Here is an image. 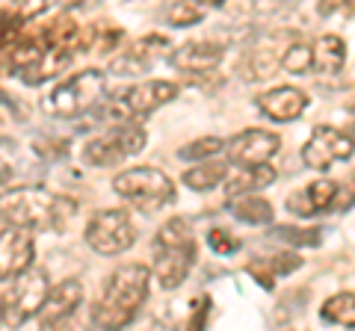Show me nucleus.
I'll return each instance as SVG.
<instances>
[{"label": "nucleus", "mask_w": 355, "mask_h": 331, "mask_svg": "<svg viewBox=\"0 0 355 331\" xmlns=\"http://www.w3.org/2000/svg\"><path fill=\"white\" fill-rule=\"evenodd\" d=\"M151 269L146 263H125L107 278L101 296L92 307V323L104 331H121L139 314L142 302L148 299Z\"/></svg>", "instance_id": "f257e3e1"}, {"label": "nucleus", "mask_w": 355, "mask_h": 331, "mask_svg": "<svg viewBox=\"0 0 355 331\" xmlns=\"http://www.w3.org/2000/svg\"><path fill=\"white\" fill-rule=\"evenodd\" d=\"M77 204L65 195H53L42 186H24L3 198V228L57 231L74 216Z\"/></svg>", "instance_id": "f03ea898"}, {"label": "nucleus", "mask_w": 355, "mask_h": 331, "mask_svg": "<svg viewBox=\"0 0 355 331\" xmlns=\"http://www.w3.org/2000/svg\"><path fill=\"white\" fill-rule=\"evenodd\" d=\"M154 278L163 290H172V287L181 284L193 269L196 260V234L193 225L187 219L175 216L169 219L154 237Z\"/></svg>", "instance_id": "7ed1b4c3"}, {"label": "nucleus", "mask_w": 355, "mask_h": 331, "mask_svg": "<svg viewBox=\"0 0 355 331\" xmlns=\"http://www.w3.org/2000/svg\"><path fill=\"white\" fill-rule=\"evenodd\" d=\"M53 287L48 284V272L44 269H27L12 278H3L0 287V307H3V325L6 328H18L27 319L39 316L44 302H48Z\"/></svg>", "instance_id": "20e7f679"}, {"label": "nucleus", "mask_w": 355, "mask_h": 331, "mask_svg": "<svg viewBox=\"0 0 355 331\" xmlns=\"http://www.w3.org/2000/svg\"><path fill=\"white\" fill-rule=\"evenodd\" d=\"M107 92V77L98 69L77 71L71 77H65L62 83H57V89L51 92V109L60 118H77L83 113H95Z\"/></svg>", "instance_id": "39448f33"}, {"label": "nucleus", "mask_w": 355, "mask_h": 331, "mask_svg": "<svg viewBox=\"0 0 355 331\" xmlns=\"http://www.w3.org/2000/svg\"><path fill=\"white\" fill-rule=\"evenodd\" d=\"M113 190L142 213H154L175 198V184L154 166H137L116 175Z\"/></svg>", "instance_id": "423d86ee"}, {"label": "nucleus", "mask_w": 355, "mask_h": 331, "mask_svg": "<svg viewBox=\"0 0 355 331\" xmlns=\"http://www.w3.org/2000/svg\"><path fill=\"white\" fill-rule=\"evenodd\" d=\"M146 145V130L139 125H125V127H113L107 134L89 139L80 157L86 166H95V169H104V166H119L125 163L133 154H139Z\"/></svg>", "instance_id": "0eeeda50"}, {"label": "nucleus", "mask_w": 355, "mask_h": 331, "mask_svg": "<svg viewBox=\"0 0 355 331\" xmlns=\"http://www.w3.org/2000/svg\"><path fill=\"white\" fill-rule=\"evenodd\" d=\"M137 240V228L128 211H101L86 225V246L98 255H121Z\"/></svg>", "instance_id": "6e6552de"}, {"label": "nucleus", "mask_w": 355, "mask_h": 331, "mask_svg": "<svg viewBox=\"0 0 355 331\" xmlns=\"http://www.w3.org/2000/svg\"><path fill=\"white\" fill-rule=\"evenodd\" d=\"M352 151H355V142L349 134H343V130L331 127V125H320V127L311 130L308 142L302 145V163L308 169L323 172L331 163L349 160Z\"/></svg>", "instance_id": "1a4fd4ad"}, {"label": "nucleus", "mask_w": 355, "mask_h": 331, "mask_svg": "<svg viewBox=\"0 0 355 331\" xmlns=\"http://www.w3.org/2000/svg\"><path fill=\"white\" fill-rule=\"evenodd\" d=\"M279 145H282V139L275 136L272 130L249 127L228 142L225 154H228V163H234V166H243V169H261V166H270Z\"/></svg>", "instance_id": "9d476101"}, {"label": "nucleus", "mask_w": 355, "mask_h": 331, "mask_svg": "<svg viewBox=\"0 0 355 331\" xmlns=\"http://www.w3.org/2000/svg\"><path fill=\"white\" fill-rule=\"evenodd\" d=\"M33 258H36L33 231L3 228V237H0V272H3V278L33 269Z\"/></svg>", "instance_id": "9b49d317"}, {"label": "nucleus", "mask_w": 355, "mask_h": 331, "mask_svg": "<svg viewBox=\"0 0 355 331\" xmlns=\"http://www.w3.org/2000/svg\"><path fill=\"white\" fill-rule=\"evenodd\" d=\"M340 186L329 178H320L314 184L296 190L291 198H287V211L293 216H317V213H326V211H338V202H340Z\"/></svg>", "instance_id": "f8f14e48"}, {"label": "nucleus", "mask_w": 355, "mask_h": 331, "mask_svg": "<svg viewBox=\"0 0 355 331\" xmlns=\"http://www.w3.org/2000/svg\"><path fill=\"white\" fill-rule=\"evenodd\" d=\"M258 107H261V113L272 121H293L305 113L308 95L302 89H296V86H279V89H272V92L258 95Z\"/></svg>", "instance_id": "ddd939ff"}, {"label": "nucleus", "mask_w": 355, "mask_h": 331, "mask_svg": "<svg viewBox=\"0 0 355 331\" xmlns=\"http://www.w3.org/2000/svg\"><path fill=\"white\" fill-rule=\"evenodd\" d=\"M222 53H225V48L219 45V42H187V45H181L175 53H172V62L175 69H181L187 74H202V71H210L216 69Z\"/></svg>", "instance_id": "4468645a"}, {"label": "nucleus", "mask_w": 355, "mask_h": 331, "mask_svg": "<svg viewBox=\"0 0 355 331\" xmlns=\"http://www.w3.org/2000/svg\"><path fill=\"white\" fill-rule=\"evenodd\" d=\"M80 305H83V287H80V281L69 278L51 290L48 302H44L42 314H39V323H53V319L71 316L80 311Z\"/></svg>", "instance_id": "2eb2a0df"}, {"label": "nucleus", "mask_w": 355, "mask_h": 331, "mask_svg": "<svg viewBox=\"0 0 355 331\" xmlns=\"http://www.w3.org/2000/svg\"><path fill=\"white\" fill-rule=\"evenodd\" d=\"M343 62H347V42L340 36H323L317 39L314 45V69L323 71V74H338L343 69Z\"/></svg>", "instance_id": "dca6fc26"}, {"label": "nucleus", "mask_w": 355, "mask_h": 331, "mask_svg": "<svg viewBox=\"0 0 355 331\" xmlns=\"http://www.w3.org/2000/svg\"><path fill=\"white\" fill-rule=\"evenodd\" d=\"M163 45H166L163 36H146V39L133 42L125 57L113 62V69H116V71H128V69H130V71H142L148 62L157 60V51H154V48H163Z\"/></svg>", "instance_id": "f3484780"}, {"label": "nucleus", "mask_w": 355, "mask_h": 331, "mask_svg": "<svg viewBox=\"0 0 355 331\" xmlns=\"http://www.w3.org/2000/svg\"><path fill=\"white\" fill-rule=\"evenodd\" d=\"M228 211L234 213L240 222H249V225H263V222H270V219L275 216L272 211V204L266 202L263 195H240V198H231L228 202Z\"/></svg>", "instance_id": "a211bd4d"}, {"label": "nucleus", "mask_w": 355, "mask_h": 331, "mask_svg": "<svg viewBox=\"0 0 355 331\" xmlns=\"http://www.w3.org/2000/svg\"><path fill=\"white\" fill-rule=\"evenodd\" d=\"M275 181V169H270V166H261V169H240L234 178L225 181V193L231 198H240V195H252L263 190L266 184Z\"/></svg>", "instance_id": "6ab92c4d"}, {"label": "nucleus", "mask_w": 355, "mask_h": 331, "mask_svg": "<svg viewBox=\"0 0 355 331\" xmlns=\"http://www.w3.org/2000/svg\"><path fill=\"white\" fill-rule=\"evenodd\" d=\"M228 181V163H198L196 169L184 172V184L196 193H207Z\"/></svg>", "instance_id": "aec40b11"}, {"label": "nucleus", "mask_w": 355, "mask_h": 331, "mask_svg": "<svg viewBox=\"0 0 355 331\" xmlns=\"http://www.w3.org/2000/svg\"><path fill=\"white\" fill-rule=\"evenodd\" d=\"M320 314L335 325L355 328V293H335L331 299L323 302V311Z\"/></svg>", "instance_id": "412c9836"}, {"label": "nucleus", "mask_w": 355, "mask_h": 331, "mask_svg": "<svg viewBox=\"0 0 355 331\" xmlns=\"http://www.w3.org/2000/svg\"><path fill=\"white\" fill-rule=\"evenodd\" d=\"M282 65H284V71H291V74H305L308 69H314V48L296 42V45H291L284 51Z\"/></svg>", "instance_id": "4be33fe9"}, {"label": "nucleus", "mask_w": 355, "mask_h": 331, "mask_svg": "<svg viewBox=\"0 0 355 331\" xmlns=\"http://www.w3.org/2000/svg\"><path fill=\"white\" fill-rule=\"evenodd\" d=\"M222 148H225V142H222V139L205 136V139H196V142H190V145H184L181 151H178V157H184V160H205V157H214V154H219Z\"/></svg>", "instance_id": "5701e85b"}, {"label": "nucleus", "mask_w": 355, "mask_h": 331, "mask_svg": "<svg viewBox=\"0 0 355 331\" xmlns=\"http://www.w3.org/2000/svg\"><path fill=\"white\" fill-rule=\"evenodd\" d=\"M205 15V9L202 6H196V3H178L169 9V21L178 27H187V24H196V21H202Z\"/></svg>", "instance_id": "b1692460"}, {"label": "nucleus", "mask_w": 355, "mask_h": 331, "mask_svg": "<svg viewBox=\"0 0 355 331\" xmlns=\"http://www.w3.org/2000/svg\"><path fill=\"white\" fill-rule=\"evenodd\" d=\"M207 246L214 249L216 255H234L240 242H237L234 237H231L228 231H222V228H214V231H210V234H207Z\"/></svg>", "instance_id": "393cba45"}, {"label": "nucleus", "mask_w": 355, "mask_h": 331, "mask_svg": "<svg viewBox=\"0 0 355 331\" xmlns=\"http://www.w3.org/2000/svg\"><path fill=\"white\" fill-rule=\"evenodd\" d=\"M39 331H83L80 323H77V314L53 319V323H39Z\"/></svg>", "instance_id": "a878e982"}, {"label": "nucleus", "mask_w": 355, "mask_h": 331, "mask_svg": "<svg viewBox=\"0 0 355 331\" xmlns=\"http://www.w3.org/2000/svg\"><path fill=\"white\" fill-rule=\"evenodd\" d=\"M282 237H291V242H320V231H291V228H279Z\"/></svg>", "instance_id": "bb28decb"}, {"label": "nucleus", "mask_w": 355, "mask_h": 331, "mask_svg": "<svg viewBox=\"0 0 355 331\" xmlns=\"http://www.w3.org/2000/svg\"><path fill=\"white\" fill-rule=\"evenodd\" d=\"M352 130H355V104H352Z\"/></svg>", "instance_id": "cd10ccee"}]
</instances>
